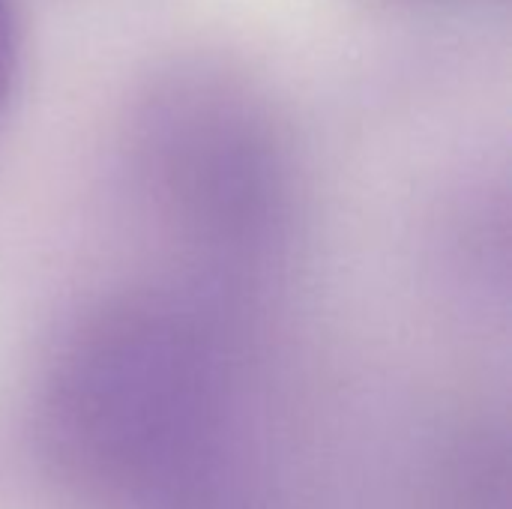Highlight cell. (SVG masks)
Here are the masks:
<instances>
[{
	"label": "cell",
	"instance_id": "1",
	"mask_svg": "<svg viewBox=\"0 0 512 509\" xmlns=\"http://www.w3.org/2000/svg\"><path fill=\"white\" fill-rule=\"evenodd\" d=\"M18 69V24L9 0H0V111L12 90V78Z\"/></svg>",
	"mask_w": 512,
	"mask_h": 509
}]
</instances>
